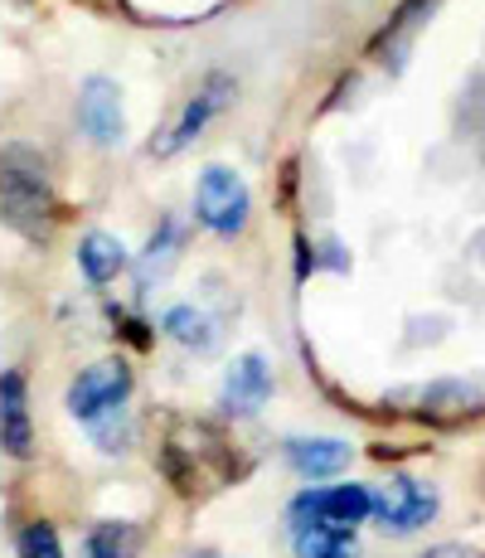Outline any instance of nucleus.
<instances>
[{"mask_svg": "<svg viewBox=\"0 0 485 558\" xmlns=\"http://www.w3.org/2000/svg\"><path fill=\"white\" fill-rule=\"evenodd\" d=\"M0 219L15 233L45 243L59 223V204H53L49 185L25 166H0Z\"/></svg>", "mask_w": 485, "mask_h": 558, "instance_id": "1", "label": "nucleus"}, {"mask_svg": "<svg viewBox=\"0 0 485 558\" xmlns=\"http://www.w3.org/2000/svg\"><path fill=\"white\" fill-rule=\"evenodd\" d=\"M166 471L180 490H194V476H229V452L223 442L199 423H180L166 437Z\"/></svg>", "mask_w": 485, "mask_h": 558, "instance_id": "4", "label": "nucleus"}, {"mask_svg": "<svg viewBox=\"0 0 485 558\" xmlns=\"http://www.w3.org/2000/svg\"><path fill=\"white\" fill-rule=\"evenodd\" d=\"M433 514H437V490L413 476H393L379 496H374V520H379L388 534H413V530H423Z\"/></svg>", "mask_w": 485, "mask_h": 558, "instance_id": "6", "label": "nucleus"}, {"mask_svg": "<svg viewBox=\"0 0 485 558\" xmlns=\"http://www.w3.org/2000/svg\"><path fill=\"white\" fill-rule=\"evenodd\" d=\"M78 267L93 287H107L126 267V253H122V243L107 239V233H88V239L78 243Z\"/></svg>", "mask_w": 485, "mask_h": 558, "instance_id": "13", "label": "nucleus"}, {"mask_svg": "<svg viewBox=\"0 0 485 558\" xmlns=\"http://www.w3.org/2000/svg\"><path fill=\"white\" fill-rule=\"evenodd\" d=\"M287 461L296 466V476H336L340 466H350V447L336 437H291L287 442Z\"/></svg>", "mask_w": 485, "mask_h": 558, "instance_id": "11", "label": "nucleus"}, {"mask_svg": "<svg viewBox=\"0 0 485 558\" xmlns=\"http://www.w3.org/2000/svg\"><path fill=\"white\" fill-rule=\"evenodd\" d=\"M78 122L97 146L122 142V93L112 78H88L78 93Z\"/></svg>", "mask_w": 485, "mask_h": 558, "instance_id": "9", "label": "nucleus"}, {"mask_svg": "<svg viewBox=\"0 0 485 558\" xmlns=\"http://www.w3.org/2000/svg\"><path fill=\"white\" fill-rule=\"evenodd\" d=\"M427 558H481L476 549H433Z\"/></svg>", "mask_w": 485, "mask_h": 558, "instance_id": "19", "label": "nucleus"}, {"mask_svg": "<svg viewBox=\"0 0 485 558\" xmlns=\"http://www.w3.org/2000/svg\"><path fill=\"white\" fill-rule=\"evenodd\" d=\"M126 399H132V364L126 360H97L69 384V413L83 423L117 413Z\"/></svg>", "mask_w": 485, "mask_h": 558, "instance_id": "5", "label": "nucleus"}, {"mask_svg": "<svg viewBox=\"0 0 485 558\" xmlns=\"http://www.w3.org/2000/svg\"><path fill=\"white\" fill-rule=\"evenodd\" d=\"M180 253V229H175V219H166L160 223V233L150 239V248H146V257H142V287H150L160 272L170 267V257Z\"/></svg>", "mask_w": 485, "mask_h": 558, "instance_id": "17", "label": "nucleus"}, {"mask_svg": "<svg viewBox=\"0 0 485 558\" xmlns=\"http://www.w3.org/2000/svg\"><path fill=\"white\" fill-rule=\"evenodd\" d=\"M423 408L427 417H461V413H476L481 408V389L476 384H461V379H441L423 389Z\"/></svg>", "mask_w": 485, "mask_h": 558, "instance_id": "14", "label": "nucleus"}, {"mask_svg": "<svg viewBox=\"0 0 485 558\" xmlns=\"http://www.w3.org/2000/svg\"><path fill=\"white\" fill-rule=\"evenodd\" d=\"M233 98V83L223 78V73H214V78H204V88H194V98L185 102V112L170 122V132H160L156 142H150V156H175L180 146H190L194 136L204 132V122H209L214 112H223V102Z\"/></svg>", "mask_w": 485, "mask_h": 558, "instance_id": "7", "label": "nucleus"}, {"mask_svg": "<svg viewBox=\"0 0 485 558\" xmlns=\"http://www.w3.org/2000/svg\"><path fill=\"white\" fill-rule=\"evenodd\" d=\"M0 447H5L10 457H20V461L35 452V423H29L25 374L20 369L0 374Z\"/></svg>", "mask_w": 485, "mask_h": 558, "instance_id": "8", "label": "nucleus"}, {"mask_svg": "<svg viewBox=\"0 0 485 558\" xmlns=\"http://www.w3.org/2000/svg\"><path fill=\"white\" fill-rule=\"evenodd\" d=\"M247 209H253V195H247L243 175L229 166H209L199 175V195H194V214H199L204 229H214L219 239H233L243 233Z\"/></svg>", "mask_w": 485, "mask_h": 558, "instance_id": "3", "label": "nucleus"}, {"mask_svg": "<svg viewBox=\"0 0 485 558\" xmlns=\"http://www.w3.org/2000/svg\"><path fill=\"white\" fill-rule=\"evenodd\" d=\"M374 514V496L364 486H311L291 500V530H336L354 534Z\"/></svg>", "mask_w": 485, "mask_h": 558, "instance_id": "2", "label": "nucleus"}, {"mask_svg": "<svg viewBox=\"0 0 485 558\" xmlns=\"http://www.w3.org/2000/svg\"><path fill=\"white\" fill-rule=\"evenodd\" d=\"M146 544L142 524H126V520H102L88 530L83 539V558H136Z\"/></svg>", "mask_w": 485, "mask_h": 558, "instance_id": "12", "label": "nucleus"}, {"mask_svg": "<svg viewBox=\"0 0 485 558\" xmlns=\"http://www.w3.org/2000/svg\"><path fill=\"white\" fill-rule=\"evenodd\" d=\"M296 558H360V549H354V534L301 530L296 534Z\"/></svg>", "mask_w": 485, "mask_h": 558, "instance_id": "16", "label": "nucleus"}, {"mask_svg": "<svg viewBox=\"0 0 485 558\" xmlns=\"http://www.w3.org/2000/svg\"><path fill=\"white\" fill-rule=\"evenodd\" d=\"M20 558H63V544L59 534H53V524L35 520L20 530Z\"/></svg>", "mask_w": 485, "mask_h": 558, "instance_id": "18", "label": "nucleus"}, {"mask_svg": "<svg viewBox=\"0 0 485 558\" xmlns=\"http://www.w3.org/2000/svg\"><path fill=\"white\" fill-rule=\"evenodd\" d=\"M267 399H272V369H267V360L263 355L233 360L229 379H223V408L233 417H253Z\"/></svg>", "mask_w": 485, "mask_h": 558, "instance_id": "10", "label": "nucleus"}, {"mask_svg": "<svg viewBox=\"0 0 485 558\" xmlns=\"http://www.w3.org/2000/svg\"><path fill=\"white\" fill-rule=\"evenodd\" d=\"M166 336L180 340L185 350H209L214 345V320L199 306H175L166 311Z\"/></svg>", "mask_w": 485, "mask_h": 558, "instance_id": "15", "label": "nucleus"}]
</instances>
